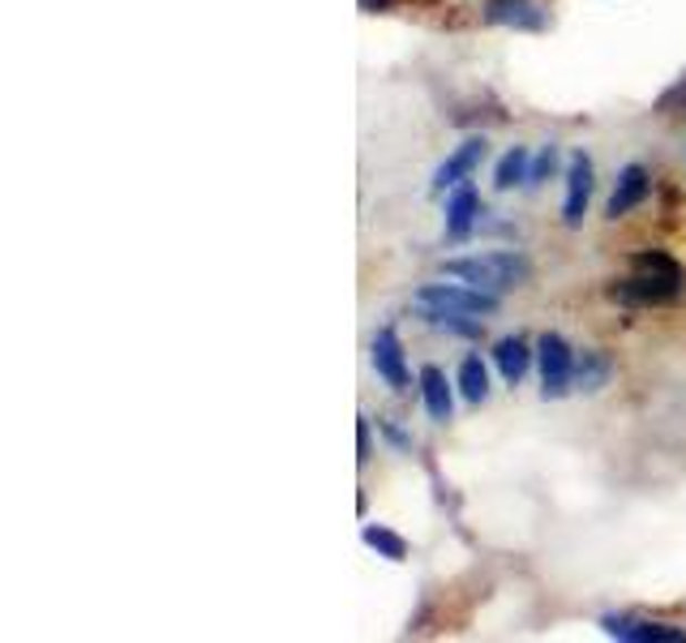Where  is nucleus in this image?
<instances>
[{"label":"nucleus","mask_w":686,"mask_h":643,"mask_svg":"<svg viewBox=\"0 0 686 643\" xmlns=\"http://www.w3.org/2000/svg\"><path fill=\"white\" fill-rule=\"evenodd\" d=\"M588 197H592V160L584 155V151H575L571 163H566V206H562V220H566V227L584 224Z\"/></svg>","instance_id":"423d86ee"},{"label":"nucleus","mask_w":686,"mask_h":643,"mask_svg":"<svg viewBox=\"0 0 686 643\" xmlns=\"http://www.w3.org/2000/svg\"><path fill=\"white\" fill-rule=\"evenodd\" d=\"M360 541L373 549V553H382L387 562H403V558H408V541H403V537H395L391 528H378V523H369V528L360 532Z\"/></svg>","instance_id":"f3484780"},{"label":"nucleus","mask_w":686,"mask_h":643,"mask_svg":"<svg viewBox=\"0 0 686 643\" xmlns=\"http://www.w3.org/2000/svg\"><path fill=\"white\" fill-rule=\"evenodd\" d=\"M459 395H463L468 404H485V395H490V374H485L481 356H468V360L459 365Z\"/></svg>","instance_id":"2eb2a0df"},{"label":"nucleus","mask_w":686,"mask_h":643,"mask_svg":"<svg viewBox=\"0 0 686 643\" xmlns=\"http://www.w3.org/2000/svg\"><path fill=\"white\" fill-rule=\"evenodd\" d=\"M536 353H541V395L545 399L571 395V386H575V353L566 348V339L562 335H541Z\"/></svg>","instance_id":"20e7f679"},{"label":"nucleus","mask_w":686,"mask_h":643,"mask_svg":"<svg viewBox=\"0 0 686 643\" xmlns=\"http://www.w3.org/2000/svg\"><path fill=\"white\" fill-rule=\"evenodd\" d=\"M360 4H365V9H387L391 0H360Z\"/></svg>","instance_id":"4be33fe9"},{"label":"nucleus","mask_w":686,"mask_h":643,"mask_svg":"<svg viewBox=\"0 0 686 643\" xmlns=\"http://www.w3.org/2000/svg\"><path fill=\"white\" fill-rule=\"evenodd\" d=\"M528 172H532V160L523 146H511L502 160H498V172H493V185L498 190H511V185H528Z\"/></svg>","instance_id":"dca6fc26"},{"label":"nucleus","mask_w":686,"mask_h":643,"mask_svg":"<svg viewBox=\"0 0 686 643\" xmlns=\"http://www.w3.org/2000/svg\"><path fill=\"white\" fill-rule=\"evenodd\" d=\"M601 626H605V635H614V640H631V643H683L686 640L683 626L644 622V618H626V613H605Z\"/></svg>","instance_id":"39448f33"},{"label":"nucleus","mask_w":686,"mask_h":643,"mask_svg":"<svg viewBox=\"0 0 686 643\" xmlns=\"http://www.w3.org/2000/svg\"><path fill=\"white\" fill-rule=\"evenodd\" d=\"M421 399H426V412L433 420H451V408H455V399H451V386H447V374L438 369V365H426L421 369Z\"/></svg>","instance_id":"f8f14e48"},{"label":"nucleus","mask_w":686,"mask_h":643,"mask_svg":"<svg viewBox=\"0 0 686 643\" xmlns=\"http://www.w3.org/2000/svg\"><path fill=\"white\" fill-rule=\"evenodd\" d=\"M678 103L686 108V78L669 91V95H661V112H669V108H678Z\"/></svg>","instance_id":"aec40b11"},{"label":"nucleus","mask_w":686,"mask_h":643,"mask_svg":"<svg viewBox=\"0 0 686 643\" xmlns=\"http://www.w3.org/2000/svg\"><path fill=\"white\" fill-rule=\"evenodd\" d=\"M447 275H455V279H463V284H472V288L481 292H511L520 288V284H528L532 279V262L523 254H477V257H451L447 266H442Z\"/></svg>","instance_id":"f03ea898"},{"label":"nucleus","mask_w":686,"mask_h":643,"mask_svg":"<svg viewBox=\"0 0 686 643\" xmlns=\"http://www.w3.org/2000/svg\"><path fill=\"white\" fill-rule=\"evenodd\" d=\"M648 190H653V176L639 167V163H631V167H622L618 172V185H614V193H610V202H605V215L610 220H622V215H631L644 197H648Z\"/></svg>","instance_id":"6e6552de"},{"label":"nucleus","mask_w":686,"mask_h":643,"mask_svg":"<svg viewBox=\"0 0 686 643\" xmlns=\"http://www.w3.org/2000/svg\"><path fill=\"white\" fill-rule=\"evenodd\" d=\"M631 266H635V275L610 288V296L622 300V305H674V300L686 292L683 266H678L669 254H661V249L635 254Z\"/></svg>","instance_id":"f257e3e1"},{"label":"nucleus","mask_w":686,"mask_h":643,"mask_svg":"<svg viewBox=\"0 0 686 643\" xmlns=\"http://www.w3.org/2000/svg\"><path fill=\"white\" fill-rule=\"evenodd\" d=\"M477 224H481V197H477V190L463 181V185H455L451 202H447V236H451V241H463Z\"/></svg>","instance_id":"9b49d317"},{"label":"nucleus","mask_w":686,"mask_h":643,"mask_svg":"<svg viewBox=\"0 0 686 643\" xmlns=\"http://www.w3.org/2000/svg\"><path fill=\"white\" fill-rule=\"evenodd\" d=\"M373 369L391 390H408V365H403V348H399V335L391 326L373 335Z\"/></svg>","instance_id":"9d476101"},{"label":"nucleus","mask_w":686,"mask_h":643,"mask_svg":"<svg viewBox=\"0 0 686 643\" xmlns=\"http://www.w3.org/2000/svg\"><path fill=\"white\" fill-rule=\"evenodd\" d=\"M369 447H373V442H369V420L360 417L357 420V459H360V463L369 459Z\"/></svg>","instance_id":"6ab92c4d"},{"label":"nucleus","mask_w":686,"mask_h":643,"mask_svg":"<svg viewBox=\"0 0 686 643\" xmlns=\"http://www.w3.org/2000/svg\"><path fill=\"white\" fill-rule=\"evenodd\" d=\"M382 433H387V438H391L395 447H408V438H403V433H399V429H395V425H382Z\"/></svg>","instance_id":"412c9836"},{"label":"nucleus","mask_w":686,"mask_h":643,"mask_svg":"<svg viewBox=\"0 0 686 643\" xmlns=\"http://www.w3.org/2000/svg\"><path fill=\"white\" fill-rule=\"evenodd\" d=\"M493 365H498V374L506 378L511 386L523 382V374H528V365H532V353H528V344L523 339H498V348H493Z\"/></svg>","instance_id":"ddd939ff"},{"label":"nucleus","mask_w":686,"mask_h":643,"mask_svg":"<svg viewBox=\"0 0 686 643\" xmlns=\"http://www.w3.org/2000/svg\"><path fill=\"white\" fill-rule=\"evenodd\" d=\"M490 27H511V31H545V9L532 0H490L485 4Z\"/></svg>","instance_id":"1a4fd4ad"},{"label":"nucleus","mask_w":686,"mask_h":643,"mask_svg":"<svg viewBox=\"0 0 686 643\" xmlns=\"http://www.w3.org/2000/svg\"><path fill=\"white\" fill-rule=\"evenodd\" d=\"M412 305L426 322L451 318V314H472V318L498 314V296L472 288V284H429L412 296Z\"/></svg>","instance_id":"7ed1b4c3"},{"label":"nucleus","mask_w":686,"mask_h":643,"mask_svg":"<svg viewBox=\"0 0 686 643\" xmlns=\"http://www.w3.org/2000/svg\"><path fill=\"white\" fill-rule=\"evenodd\" d=\"M610 374H614V360H610V353H601V348H592V353H584L575 360V386L588 390V395L610 382Z\"/></svg>","instance_id":"4468645a"},{"label":"nucleus","mask_w":686,"mask_h":643,"mask_svg":"<svg viewBox=\"0 0 686 643\" xmlns=\"http://www.w3.org/2000/svg\"><path fill=\"white\" fill-rule=\"evenodd\" d=\"M485 151H490V146H485V137H468L455 155H447V163L433 172V193H447V190H455V185H463V181L481 167Z\"/></svg>","instance_id":"0eeeda50"},{"label":"nucleus","mask_w":686,"mask_h":643,"mask_svg":"<svg viewBox=\"0 0 686 643\" xmlns=\"http://www.w3.org/2000/svg\"><path fill=\"white\" fill-rule=\"evenodd\" d=\"M554 163H557V146H545V151L536 155V163H532V172H528V185H541V181L554 172Z\"/></svg>","instance_id":"a211bd4d"}]
</instances>
